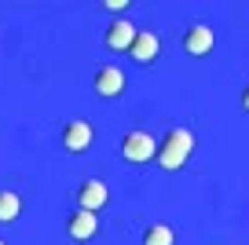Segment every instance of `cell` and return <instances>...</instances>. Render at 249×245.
I'll return each mask as SVG.
<instances>
[{"label": "cell", "instance_id": "cell-9", "mask_svg": "<svg viewBox=\"0 0 249 245\" xmlns=\"http://www.w3.org/2000/svg\"><path fill=\"white\" fill-rule=\"evenodd\" d=\"M128 55H132L136 62H154L158 55H161V40H158L150 30H140L136 40H132V48H128Z\"/></svg>", "mask_w": 249, "mask_h": 245}, {"label": "cell", "instance_id": "cell-1", "mask_svg": "<svg viewBox=\"0 0 249 245\" xmlns=\"http://www.w3.org/2000/svg\"><path fill=\"white\" fill-rule=\"evenodd\" d=\"M191 150H195V136L187 128H169L165 132V139L158 143V165H161L165 172H176L187 165V158H191Z\"/></svg>", "mask_w": 249, "mask_h": 245}, {"label": "cell", "instance_id": "cell-10", "mask_svg": "<svg viewBox=\"0 0 249 245\" xmlns=\"http://www.w3.org/2000/svg\"><path fill=\"white\" fill-rule=\"evenodd\" d=\"M22 216V198L15 191H0V223H15Z\"/></svg>", "mask_w": 249, "mask_h": 245}, {"label": "cell", "instance_id": "cell-4", "mask_svg": "<svg viewBox=\"0 0 249 245\" xmlns=\"http://www.w3.org/2000/svg\"><path fill=\"white\" fill-rule=\"evenodd\" d=\"M95 132L88 121H66V128H62V150L66 154H85L88 146H92Z\"/></svg>", "mask_w": 249, "mask_h": 245}, {"label": "cell", "instance_id": "cell-11", "mask_svg": "<svg viewBox=\"0 0 249 245\" xmlns=\"http://www.w3.org/2000/svg\"><path fill=\"white\" fill-rule=\"evenodd\" d=\"M176 242V234H172L169 223H154V227H147V234H143V245H172Z\"/></svg>", "mask_w": 249, "mask_h": 245}, {"label": "cell", "instance_id": "cell-8", "mask_svg": "<svg viewBox=\"0 0 249 245\" xmlns=\"http://www.w3.org/2000/svg\"><path fill=\"white\" fill-rule=\"evenodd\" d=\"M136 26L132 22H124V18H117V22H110V30H107V48L110 52H128V48H132V40H136Z\"/></svg>", "mask_w": 249, "mask_h": 245}, {"label": "cell", "instance_id": "cell-12", "mask_svg": "<svg viewBox=\"0 0 249 245\" xmlns=\"http://www.w3.org/2000/svg\"><path fill=\"white\" fill-rule=\"evenodd\" d=\"M107 8L110 11H124V8H128V0H107Z\"/></svg>", "mask_w": 249, "mask_h": 245}, {"label": "cell", "instance_id": "cell-13", "mask_svg": "<svg viewBox=\"0 0 249 245\" xmlns=\"http://www.w3.org/2000/svg\"><path fill=\"white\" fill-rule=\"evenodd\" d=\"M242 110H249V85L242 88Z\"/></svg>", "mask_w": 249, "mask_h": 245}, {"label": "cell", "instance_id": "cell-5", "mask_svg": "<svg viewBox=\"0 0 249 245\" xmlns=\"http://www.w3.org/2000/svg\"><path fill=\"white\" fill-rule=\"evenodd\" d=\"M110 201V191L103 179H85V183L77 187V209H85V212H95L99 216V209Z\"/></svg>", "mask_w": 249, "mask_h": 245}, {"label": "cell", "instance_id": "cell-6", "mask_svg": "<svg viewBox=\"0 0 249 245\" xmlns=\"http://www.w3.org/2000/svg\"><path fill=\"white\" fill-rule=\"evenodd\" d=\"M92 88H95L99 99H117V95L124 92V73L117 66H103V70H95Z\"/></svg>", "mask_w": 249, "mask_h": 245}, {"label": "cell", "instance_id": "cell-14", "mask_svg": "<svg viewBox=\"0 0 249 245\" xmlns=\"http://www.w3.org/2000/svg\"><path fill=\"white\" fill-rule=\"evenodd\" d=\"M0 245H8V242H0Z\"/></svg>", "mask_w": 249, "mask_h": 245}, {"label": "cell", "instance_id": "cell-3", "mask_svg": "<svg viewBox=\"0 0 249 245\" xmlns=\"http://www.w3.org/2000/svg\"><path fill=\"white\" fill-rule=\"evenodd\" d=\"M213 44H216V37H213V26H205V22L187 26V33H183V52H187V55L205 59V55L213 52Z\"/></svg>", "mask_w": 249, "mask_h": 245}, {"label": "cell", "instance_id": "cell-2", "mask_svg": "<svg viewBox=\"0 0 249 245\" xmlns=\"http://www.w3.org/2000/svg\"><path fill=\"white\" fill-rule=\"evenodd\" d=\"M121 158L128 161V165H147V161H154V158H158L154 136H150V132H143V128L128 132V136L121 139Z\"/></svg>", "mask_w": 249, "mask_h": 245}, {"label": "cell", "instance_id": "cell-7", "mask_svg": "<svg viewBox=\"0 0 249 245\" xmlns=\"http://www.w3.org/2000/svg\"><path fill=\"white\" fill-rule=\"evenodd\" d=\"M95 230H99V216H95V212H85V209H77V212L66 216V234L77 238V242H88V238H95Z\"/></svg>", "mask_w": 249, "mask_h": 245}]
</instances>
